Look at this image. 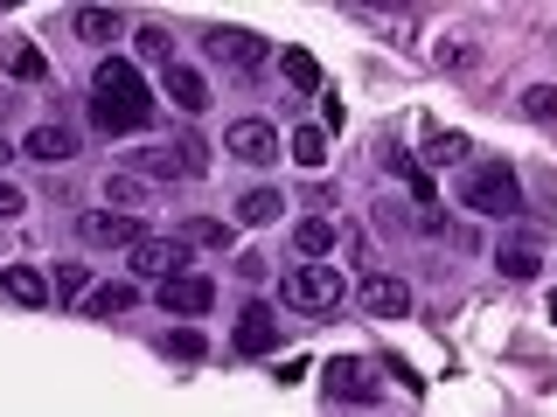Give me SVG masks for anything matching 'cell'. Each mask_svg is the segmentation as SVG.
I'll list each match as a JSON object with an SVG mask.
<instances>
[{
    "mask_svg": "<svg viewBox=\"0 0 557 417\" xmlns=\"http://www.w3.org/2000/svg\"><path fill=\"white\" fill-rule=\"evenodd\" d=\"M91 126L104 139H133L153 126V84L139 77V63L126 56H104L98 77H91Z\"/></svg>",
    "mask_w": 557,
    "mask_h": 417,
    "instance_id": "1",
    "label": "cell"
},
{
    "mask_svg": "<svg viewBox=\"0 0 557 417\" xmlns=\"http://www.w3.org/2000/svg\"><path fill=\"white\" fill-rule=\"evenodd\" d=\"M460 202L474 216H522V181L509 161H474L460 174Z\"/></svg>",
    "mask_w": 557,
    "mask_h": 417,
    "instance_id": "2",
    "label": "cell"
},
{
    "mask_svg": "<svg viewBox=\"0 0 557 417\" xmlns=\"http://www.w3.org/2000/svg\"><path fill=\"white\" fill-rule=\"evenodd\" d=\"M278 292H286L293 313H313V320H321V313H335L348 300V278L335 265H293L286 278H278Z\"/></svg>",
    "mask_w": 557,
    "mask_h": 417,
    "instance_id": "3",
    "label": "cell"
},
{
    "mask_svg": "<svg viewBox=\"0 0 557 417\" xmlns=\"http://www.w3.org/2000/svg\"><path fill=\"white\" fill-rule=\"evenodd\" d=\"M202 56L216 63V70H231V77H251V70H265L272 42H265V35H251V28H209L202 35Z\"/></svg>",
    "mask_w": 557,
    "mask_h": 417,
    "instance_id": "4",
    "label": "cell"
},
{
    "mask_svg": "<svg viewBox=\"0 0 557 417\" xmlns=\"http://www.w3.org/2000/svg\"><path fill=\"white\" fill-rule=\"evenodd\" d=\"M77 237L98 243V251H133V243H147L153 230L139 216H126V208H84V216H77Z\"/></svg>",
    "mask_w": 557,
    "mask_h": 417,
    "instance_id": "5",
    "label": "cell"
},
{
    "mask_svg": "<svg viewBox=\"0 0 557 417\" xmlns=\"http://www.w3.org/2000/svg\"><path fill=\"white\" fill-rule=\"evenodd\" d=\"M133 278H188V243L182 237H147V243H133Z\"/></svg>",
    "mask_w": 557,
    "mask_h": 417,
    "instance_id": "6",
    "label": "cell"
},
{
    "mask_svg": "<svg viewBox=\"0 0 557 417\" xmlns=\"http://www.w3.org/2000/svg\"><path fill=\"white\" fill-rule=\"evenodd\" d=\"M321 382H327V396H335V404H370V396H376V362L335 355V362L321 369Z\"/></svg>",
    "mask_w": 557,
    "mask_h": 417,
    "instance_id": "7",
    "label": "cell"
},
{
    "mask_svg": "<svg viewBox=\"0 0 557 417\" xmlns=\"http://www.w3.org/2000/svg\"><path fill=\"white\" fill-rule=\"evenodd\" d=\"M223 147H231V161L265 167V161H278V126L251 112V118H237V126H223Z\"/></svg>",
    "mask_w": 557,
    "mask_h": 417,
    "instance_id": "8",
    "label": "cell"
},
{
    "mask_svg": "<svg viewBox=\"0 0 557 417\" xmlns=\"http://www.w3.org/2000/svg\"><path fill=\"white\" fill-rule=\"evenodd\" d=\"M153 300H161L174 320H202L209 306H216V278H202V271H188V278H168L161 292H153Z\"/></svg>",
    "mask_w": 557,
    "mask_h": 417,
    "instance_id": "9",
    "label": "cell"
},
{
    "mask_svg": "<svg viewBox=\"0 0 557 417\" xmlns=\"http://www.w3.org/2000/svg\"><path fill=\"white\" fill-rule=\"evenodd\" d=\"M356 300H362L370 320H405V313H411V286H405V278H391V271H370L356 286Z\"/></svg>",
    "mask_w": 557,
    "mask_h": 417,
    "instance_id": "10",
    "label": "cell"
},
{
    "mask_svg": "<svg viewBox=\"0 0 557 417\" xmlns=\"http://www.w3.org/2000/svg\"><path fill=\"white\" fill-rule=\"evenodd\" d=\"M231 348H237V355H272V348H278V320H272V306H265V300H244Z\"/></svg>",
    "mask_w": 557,
    "mask_h": 417,
    "instance_id": "11",
    "label": "cell"
},
{
    "mask_svg": "<svg viewBox=\"0 0 557 417\" xmlns=\"http://www.w3.org/2000/svg\"><path fill=\"white\" fill-rule=\"evenodd\" d=\"M77 147H84V132L77 126H63V118H42V126H35L28 139H22V153H28V161H77Z\"/></svg>",
    "mask_w": 557,
    "mask_h": 417,
    "instance_id": "12",
    "label": "cell"
},
{
    "mask_svg": "<svg viewBox=\"0 0 557 417\" xmlns=\"http://www.w3.org/2000/svg\"><path fill=\"white\" fill-rule=\"evenodd\" d=\"M70 28H77V42L112 49L119 35H126V14H119V8H98V0H91V8H70Z\"/></svg>",
    "mask_w": 557,
    "mask_h": 417,
    "instance_id": "13",
    "label": "cell"
},
{
    "mask_svg": "<svg viewBox=\"0 0 557 417\" xmlns=\"http://www.w3.org/2000/svg\"><path fill=\"white\" fill-rule=\"evenodd\" d=\"M133 306H139L133 278H98V286L84 292V313H91V320H119V313H133Z\"/></svg>",
    "mask_w": 557,
    "mask_h": 417,
    "instance_id": "14",
    "label": "cell"
},
{
    "mask_svg": "<svg viewBox=\"0 0 557 417\" xmlns=\"http://www.w3.org/2000/svg\"><path fill=\"white\" fill-rule=\"evenodd\" d=\"M0 63H8L14 84H42L49 77V56L28 42V35H0Z\"/></svg>",
    "mask_w": 557,
    "mask_h": 417,
    "instance_id": "15",
    "label": "cell"
},
{
    "mask_svg": "<svg viewBox=\"0 0 557 417\" xmlns=\"http://www.w3.org/2000/svg\"><path fill=\"white\" fill-rule=\"evenodd\" d=\"M293 251H300V265H327V257H335V223H327V216H300V223H293Z\"/></svg>",
    "mask_w": 557,
    "mask_h": 417,
    "instance_id": "16",
    "label": "cell"
},
{
    "mask_svg": "<svg viewBox=\"0 0 557 417\" xmlns=\"http://www.w3.org/2000/svg\"><path fill=\"white\" fill-rule=\"evenodd\" d=\"M0 300H14V306H49L57 292H49V278L35 271V265H8V271H0Z\"/></svg>",
    "mask_w": 557,
    "mask_h": 417,
    "instance_id": "17",
    "label": "cell"
},
{
    "mask_svg": "<svg viewBox=\"0 0 557 417\" xmlns=\"http://www.w3.org/2000/svg\"><path fill=\"white\" fill-rule=\"evenodd\" d=\"M161 84H168V98L182 104V112H209V77H202V70L168 63V70H161Z\"/></svg>",
    "mask_w": 557,
    "mask_h": 417,
    "instance_id": "18",
    "label": "cell"
},
{
    "mask_svg": "<svg viewBox=\"0 0 557 417\" xmlns=\"http://www.w3.org/2000/svg\"><path fill=\"white\" fill-rule=\"evenodd\" d=\"M495 271L516 278V286H530V278L544 271V251H536V243H502V251H495Z\"/></svg>",
    "mask_w": 557,
    "mask_h": 417,
    "instance_id": "19",
    "label": "cell"
},
{
    "mask_svg": "<svg viewBox=\"0 0 557 417\" xmlns=\"http://www.w3.org/2000/svg\"><path fill=\"white\" fill-rule=\"evenodd\" d=\"M425 161L432 167H467L474 147H467V132H425Z\"/></svg>",
    "mask_w": 557,
    "mask_h": 417,
    "instance_id": "20",
    "label": "cell"
},
{
    "mask_svg": "<svg viewBox=\"0 0 557 417\" xmlns=\"http://www.w3.org/2000/svg\"><path fill=\"white\" fill-rule=\"evenodd\" d=\"M278 208H286L278 188H244V195H237V223H278Z\"/></svg>",
    "mask_w": 557,
    "mask_h": 417,
    "instance_id": "21",
    "label": "cell"
},
{
    "mask_svg": "<svg viewBox=\"0 0 557 417\" xmlns=\"http://www.w3.org/2000/svg\"><path fill=\"white\" fill-rule=\"evenodd\" d=\"M139 202H147V181H139V174H104V208H126L133 216Z\"/></svg>",
    "mask_w": 557,
    "mask_h": 417,
    "instance_id": "22",
    "label": "cell"
},
{
    "mask_svg": "<svg viewBox=\"0 0 557 417\" xmlns=\"http://www.w3.org/2000/svg\"><path fill=\"white\" fill-rule=\"evenodd\" d=\"M182 243H188V251H223V243H231V230H223L216 216H188V223H182Z\"/></svg>",
    "mask_w": 557,
    "mask_h": 417,
    "instance_id": "23",
    "label": "cell"
},
{
    "mask_svg": "<svg viewBox=\"0 0 557 417\" xmlns=\"http://www.w3.org/2000/svg\"><path fill=\"white\" fill-rule=\"evenodd\" d=\"M286 147H293V161H300V167H321L327 161V126H300Z\"/></svg>",
    "mask_w": 557,
    "mask_h": 417,
    "instance_id": "24",
    "label": "cell"
},
{
    "mask_svg": "<svg viewBox=\"0 0 557 417\" xmlns=\"http://www.w3.org/2000/svg\"><path fill=\"white\" fill-rule=\"evenodd\" d=\"M161 348H168L174 362H202V355H209V341L196 334V327H168V334H161Z\"/></svg>",
    "mask_w": 557,
    "mask_h": 417,
    "instance_id": "25",
    "label": "cell"
},
{
    "mask_svg": "<svg viewBox=\"0 0 557 417\" xmlns=\"http://www.w3.org/2000/svg\"><path fill=\"white\" fill-rule=\"evenodd\" d=\"M286 84L293 91H321V63H313L307 49H286Z\"/></svg>",
    "mask_w": 557,
    "mask_h": 417,
    "instance_id": "26",
    "label": "cell"
},
{
    "mask_svg": "<svg viewBox=\"0 0 557 417\" xmlns=\"http://www.w3.org/2000/svg\"><path fill=\"white\" fill-rule=\"evenodd\" d=\"M49 292H57V300H77V306H84V292H91V271H84V265H57Z\"/></svg>",
    "mask_w": 557,
    "mask_h": 417,
    "instance_id": "27",
    "label": "cell"
},
{
    "mask_svg": "<svg viewBox=\"0 0 557 417\" xmlns=\"http://www.w3.org/2000/svg\"><path fill=\"white\" fill-rule=\"evenodd\" d=\"M174 153H182V174H188V181H202V167H209V147H202V139L182 132V139H174Z\"/></svg>",
    "mask_w": 557,
    "mask_h": 417,
    "instance_id": "28",
    "label": "cell"
},
{
    "mask_svg": "<svg viewBox=\"0 0 557 417\" xmlns=\"http://www.w3.org/2000/svg\"><path fill=\"white\" fill-rule=\"evenodd\" d=\"M522 112H530V118H557V84H530V91H522Z\"/></svg>",
    "mask_w": 557,
    "mask_h": 417,
    "instance_id": "29",
    "label": "cell"
},
{
    "mask_svg": "<svg viewBox=\"0 0 557 417\" xmlns=\"http://www.w3.org/2000/svg\"><path fill=\"white\" fill-rule=\"evenodd\" d=\"M139 56H147V63H174L168 56V28H139Z\"/></svg>",
    "mask_w": 557,
    "mask_h": 417,
    "instance_id": "30",
    "label": "cell"
},
{
    "mask_svg": "<svg viewBox=\"0 0 557 417\" xmlns=\"http://www.w3.org/2000/svg\"><path fill=\"white\" fill-rule=\"evenodd\" d=\"M22 208H28V195H22V188L8 181V174H0V223H14V216H22Z\"/></svg>",
    "mask_w": 557,
    "mask_h": 417,
    "instance_id": "31",
    "label": "cell"
},
{
    "mask_svg": "<svg viewBox=\"0 0 557 417\" xmlns=\"http://www.w3.org/2000/svg\"><path fill=\"white\" fill-rule=\"evenodd\" d=\"M8 153H14V147H8V139H0V167H8Z\"/></svg>",
    "mask_w": 557,
    "mask_h": 417,
    "instance_id": "32",
    "label": "cell"
},
{
    "mask_svg": "<svg viewBox=\"0 0 557 417\" xmlns=\"http://www.w3.org/2000/svg\"><path fill=\"white\" fill-rule=\"evenodd\" d=\"M550 313H557V300H550Z\"/></svg>",
    "mask_w": 557,
    "mask_h": 417,
    "instance_id": "33",
    "label": "cell"
}]
</instances>
